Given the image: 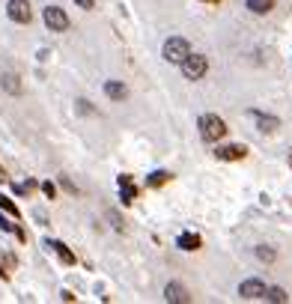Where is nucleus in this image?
<instances>
[{
	"label": "nucleus",
	"mask_w": 292,
	"mask_h": 304,
	"mask_svg": "<svg viewBox=\"0 0 292 304\" xmlns=\"http://www.w3.org/2000/svg\"><path fill=\"white\" fill-rule=\"evenodd\" d=\"M257 256H259V259H265V263H272V259H275V251H268V248H257Z\"/></svg>",
	"instance_id": "nucleus-19"
},
{
	"label": "nucleus",
	"mask_w": 292,
	"mask_h": 304,
	"mask_svg": "<svg viewBox=\"0 0 292 304\" xmlns=\"http://www.w3.org/2000/svg\"><path fill=\"white\" fill-rule=\"evenodd\" d=\"M0 84H3L6 93H12V96L21 93V81H18V75H12V72H3V75H0Z\"/></svg>",
	"instance_id": "nucleus-10"
},
{
	"label": "nucleus",
	"mask_w": 292,
	"mask_h": 304,
	"mask_svg": "<svg viewBox=\"0 0 292 304\" xmlns=\"http://www.w3.org/2000/svg\"><path fill=\"white\" fill-rule=\"evenodd\" d=\"M0 230H6V233H18V236H21V230H18V227H12V224L3 218V215H0Z\"/></svg>",
	"instance_id": "nucleus-20"
},
{
	"label": "nucleus",
	"mask_w": 292,
	"mask_h": 304,
	"mask_svg": "<svg viewBox=\"0 0 292 304\" xmlns=\"http://www.w3.org/2000/svg\"><path fill=\"white\" fill-rule=\"evenodd\" d=\"M215 155L221 161H239V158H244V146H221Z\"/></svg>",
	"instance_id": "nucleus-9"
},
{
	"label": "nucleus",
	"mask_w": 292,
	"mask_h": 304,
	"mask_svg": "<svg viewBox=\"0 0 292 304\" xmlns=\"http://www.w3.org/2000/svg\"><path fill=\"white\" fill-rule=\"evenodd\" d=\"M164 298H167L170 304H188L191 301L188 289L179 287V284H167V287H164Z\"/></svg>",
	"instance_id": "nucleus-6"
},
{
	"label": "nucleus",
	"mask_w": 292,
	"mask_h": 304,
	"mask_svg": "<svg viewBox=\"0 0 292 304\" xmlns=\"http://www.w3.org/2000/svg\"><path fill=\"white\" fill-rule=\"evenodd\" d=\"M75 3H78L81 9H93V6H96V0H75Z\"/></svg>",
	"instance_id": "nucleus-22"
},
{
	"label": "nucleus",
	"mask_w": 292,
	"mask_h": 304,
	"mask_svg": "<svg viewBox=\"0 0 292 304\" xmlns=\"http://www.w3.org/2000/svg\"><path fill=\"white\" fill-rule=\"evenodd\" d=\"M262 292H265V284H262V280H244V284L239 287V295L241 298H248V301L262 298Z\"/></svg>",
	"instance_id": "nucleus-7"
},
{
	"label": "nucleus",
	"mask_w": 292,
	"mask_h": 304,
	"mask_svg": "<svg viewBox=\"0 0 292 304\" xmlns=\"http://www.w3.org/2000/svg\"><path fill=\"white\" fill-rule=\"evenodd\" d=\"M176 245H179L182 251H197V248H200V238L194 236V233H182V236L176 238Z\"/></svg>",
	"instance_id": "nucleus-14"
},
{
	"label": "nucleus",
	"mask_w": 292,
	"mask_h": 304,
	"mask_svg": "<svg viewBox=\"0 0 292 304\" xmlns=\"http://www.w3.org/2000/svg\"><path fill=\"white\" fill-rule=\"evenodd\" d=\"M167 179H170V173H167V170H155L152 176H149V179H146V185H164V182H167Z\"/></svg>",
	"instance_id": "nucleus-17"
},
{
	"label": "nucleus",
	"mask_w": 292,
	"mask_h": 304,
	"mask_svg": "<svg viewBox=\"0 0 292 304\" xmlns=\"http://www.w3.org/2000/svg\"><path fill=\"white\" fill-rule=\"evenodd\" d=\"M179 66H182V75H185L188 81H200V78L206 75L209 63H206V57H200V54H188Z\"/></svg>",
	"instance_id": "nucleus-3"
},
{
	"label": "nucleus",
	"mask_w": 292,
	"mask_h": 304,
	"mask_svg": "<svg viewBox=\"0 0 292 304\" xmlns=\"http://www.w3.org/2000/svg\"><path fill=\"white\" fill-rule=\"evenodd\" d=\"M120 194H122V203H131L134 200V185H131V176H120Z\"/></svg>",
	"instance_id": "nucleus-13"
},
{
	"label": "nucleus",
	"mask_w": 292,
	"mask_h": 304,
	"mask_svg": "<svg viewBox=\"0 0 292 304\" xmlns=\"http://www.w3.org/2000/svg\"><path fill=\"white\" fill-rule=\"evenodd\" d=\"M104 93H107V96H110L114 101H122L125 96H128L125 84H120V81H107V84H104Z\"/></svg>",
	"instance_id": "nucleus-11"
},
{
	"label": "nucleus",
	"mask_w": 292,
	"mask_h": 304,
	"mask_svg": "<svg viewBox=\"0 0 292 304\" xmlns=\"http://www.w3.org/2000/svg\"><path fill=\"white\" fill-rule=\"evenodd\" d=\"M248 9H251L254 15H265V12L275 9V0H248Z\"/></svg>",
	"instance_id": "nucleus-12"
},
{
	"label": "nucleus",
	"mask_w": 292,
	"mask_h": 304,
	"mask_svg": "<svg viewBox=\"0 0 292 304\" xmlns=\"http://www.w3.org/2000/svg\"><path fill=\"white\" fill-rule=\"evenodd\" d=\"M188 54H191V45H188V39H182V36H170L164 42V60L167 63H182Z\"/></svg>",
	"instance_id": "nucleus-1"
},
{
	"label": "nucleus",
	"mask_w": 292,
	"mask_h": 304,
	"mask_svg": "<svg viewBox=\"0 0 292 304\" xmlns=\"http://www.w3.org/2000/svg\"><path fill=\"white\" fill-rule=\"evenodd\" d=\"M6 15L12 18L15 24H27V21L33 18V12H30V3H27V0H9Z\"/></svg>",
	"instance_id": "nucleus-5"
},
{
	"label": "nucleus",
	"mask_w": 292,
	"mask_h": 304,
	"mask_svg": "<svg viewBox=\"0 0 292 304\" xmlns=\"http://www.w3.org/2000/svg\"><path fill=\"white\" fill-rule=\"evenodd\" d=\"M200 135H203V140H221V137L227 135V125H223L221 117L203 114V117H200Z\"/></svg>",
	"instance_id": "nucleus-2"
},
{
	"label": "nucleus",
	"mask_w": 292,
	"mask_h": 304,
	"mask_svg": "<svg viewBox=\"0 0 292 304\" xmlns=\"http://www.w3.org/2000/svg\"><path fill=\"white\" fill-rule=\"evenodd\" d=\"M251 117L259 122L262 132H275V128H280V119L277 117H265V114H259V111H251Z\"/></svg>",
	"instance_id": "nucleus-8"
},
{
	"label": "nucleus",
	"mask_w": 292,
	"mask_h": 304,
	"mask_svg": "<svg viewBox=\"0 0 292 304\" xmlns=\"http://www.w3.org/2000/svg\"><path fill=\"white\" fill-rule=\"evenodd\" d=\"M48 248H54V251H57V256H60V259H63V263H75V253L69 251V248H66V245H63V242H48Z\"/></svg>",
	"instance_id": "nucleus-15"
},
{
	"label": "nucleus",
	"mask_w": 292,
	"mask_h": 304,
	"mask_svg": "<svg viewBox=\"0 0 292 304\" xmlns=\"http://www.w3.org/2000/svg\"><path fill=\"white\" fill-rule=\"evenodd\" d=\"M262 298H265V301H275V304H280V301H286L289 295H286V292H283L280 287H272V289H265V292H262Z\"/></svg>",
	"instance_id": "nucleus-16"
},
{
	"label": "nucleus",
	"mask_w": 292,
	"mask_h": 304,
	"mask_svg": "<svg viewBox=\"0 0 292 304\" xmlns=\"http://www.w3.org/2000/svg\"><path fill=\"white\" fill-rule=\"evenodd\" d=\"M289 167H292V152H289Z\"/></svg>",
	"instance_id": "nucleus-23"
},
{
	"label": "nucleus",
	"mask_w": 292,
	"mask_h": 304,
	"mask_svg": "<svg viewBox=\"0 0 292 304\" xmlns=\"http://www.w3.org/2000/svg\"><path fill=\"white\" fill-rule=\"evenodd\" d=\"M42 191H45V197H51V200H54V194H57V188H54L51 182H45V185H42Z\"/></svg>",
	"instance_id": "nucleus-21"
},
{
	"label": "nucleus",
	"mask_w": 292,
	"mask_h": 304,
	"mask_svg": "<svg viewBox=\"0 0 292 304\" xmlns=\"http://www.w3.org/2000/svg\"><path fill=\"white\" fill-rule=\"evenodd\" d=\"M42 18H45V24L51 27L54 33H63V30H69V15H66L60 6H48V9L42 12Z\"/></svg>",
	"instance_id": "nucleus-4"
},
{
	"label": "nucleus",
	"mask_w": 292,
	"mask_h": 304,
	"mask_svg": "<svg viewBox=\"0 0 292 304\" xmlns=\"http://www.w3.org/2000/svg\"><path fill=\"white\" fill-rule=\"evenodd\" d=\"M0 209H6L9 215H15V218H18V206L9 200V197H3V194H0Z\"/></svg>",
	"instance_id": "nucleus-18"
}]
</instances>
